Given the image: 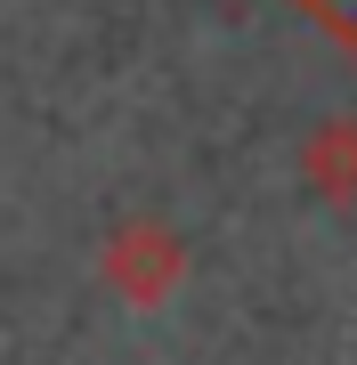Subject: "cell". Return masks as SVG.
<instances>
[{
  "label": "cell",
  "mask_w": 357,
  "mask_h": 365,
  "mask_svg": "<svg viewBox=\"0 0 357 365\" xmlns=\"http://www.w3.org/2000/svg\"><path fill=\"white\" fill-rule=\"evenodd\" d=\"M187 276H195V252H187V235L171 220H155V211L114 220L106 244H98V284H106L122 309H162Z\"/></svg>",
  "instance_id": "cell-1"
},
{
  "label": "cell",
  "mask_w": 357,
  "mask_h": 365,
  "mask_svg": "<svg viewBox=\"0 0 357 365\" xmlns=\"http://www.w3.org/2000/svg\"><path fill=\"white\" fill-rule=\"evenodd\" d=\"M301 179L317 203H357V114H325L301 138Z\"/></svg>",
  "instance_id": "cell-2"
}]
</instances>
